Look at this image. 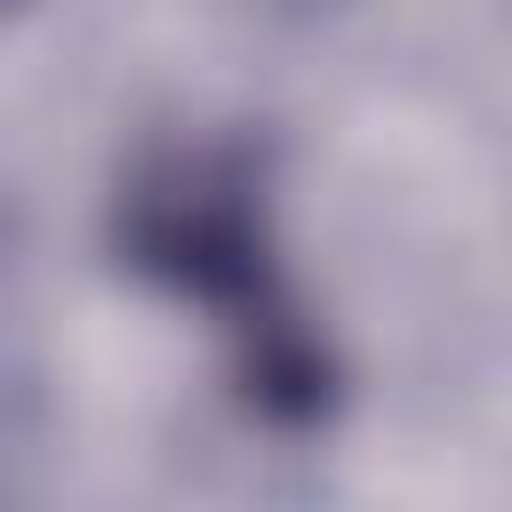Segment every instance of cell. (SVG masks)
<instances>
[{
    "label": "cell",
    "instance_id": "1",
    "mask_svg": "<svg viewBox=\"0 0 512 512\" xmlns=\"http://www.w3.org/2000/svg\"><path fill=\"white\" fill-rule=\"evenodd\" d=\"M120 240H128L136 272H152L176 296H200L208 312L232 320V336L248 344V384L264 408H280V416L320 408V360L280 304V280L264 256L256 168L240 144H192V152L152 160L128 184Z\"/></svg>",
    "mask_w": 512,
    "mask_h": 512
}]
</instances>
